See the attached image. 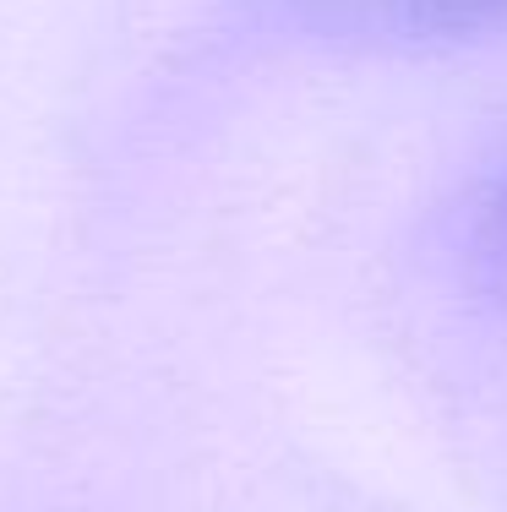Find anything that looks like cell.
<instances>
[{"label": "cell", "mask_w": 507, "mask_h": 512, "mask_svg": "<svg viewBox=\"0 0 507 512\" xmlns=\"http://www.w3.org/2000/svg\"><path fill=\"white\" fill-rule=\"evenodd\" d=\"M458 273L491 316H507V137L491 148L458 207Z\"/></svg>", "instance_id": "obj_2"}, {"label": "cell", "mask_w": 507, "mask_h": 512, "mask_svg": "<svg viewBox=\"0 0 507 512\" xmlns=\"http://www.w3.org/2000/svg\"><path fill=\"white\" fill-rule=\"evenodd\" d=\"M279 28L338 50H464L507 39V0H262Z\"/></svg>", "instance_id": "obj_1"}]
</instances>
